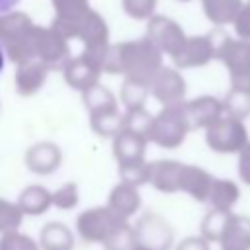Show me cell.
Masks as SVG:
<instances>
[{
    "label": "cell",
    "mask_w": 250,
    "mask_h": 250,
    "mask_svg": "<svg viewBox=\"0 0 250 250\" xmlns=\"http://www.w3.org/2000/svg\"><path fill=\"white\" fill-rule=\"evenodd\" d=\"M186 92H188V86H186L182 72L172 66H164L156 74V78L150 82V96L156 102H160L162 107L184 104Z\"/></svg>",
    "instance_id": "8fae6325"
},
{
    "label": "cell",
    "mask_w": 250,
    "mask_h": 250,
    "mask_svg": "<svg viewBox=\"0 0 250 250\" xmlns=\"http://www.w3.org/2000/svg\"><path fill=\"white\" fill-rule=\"evenodd\" d=\"M230 215H232V211H219V209L207 211L201 219V225H199L201 236L207 242H219L225 229H227V223H229Z\"/></svg>",
    "instance_id": "f546056e"
},
{
    "label": "cell",
    "mask_w": 250,
    "mask_h": 250,
    "mask_svg": "<svg viewBox=\"0 0 250 250\" xmlns=\"http://www.w3.org/2000/svg\"><path fill=\"white\" fill-rule=\"evenodd\" d=\"M47 76H49V66L43 64L41 61H31V62L18 64L16 66V72H14V88H16V94L21 96V98L35 96L43 88Z\"/></svg>",
    "instance_id": "9a60e30c"
},
{
    "label": "cell",
    "mask_w": 250,
    "mask_h": 250,
    "mask_svg": "<svg viewBox=\"0 0 250 250\" xmlns=\"http://www.w3.org/2000/svg\"><path fill=\"white\" fill-rule=\"evenodd\" d=\"M240 199V188L236 182L232 180H225V178H215L207 205H211V209H219V211H230Z\"/></svg>",
    "instance_id": "cb8c5ba5"
},
{
    "label": "cell",
    "mask_w": 250,
    "mask_h": 250,
    "mask_svg": "<svg viewBox=\"0 0 250 250\" xmlns=\"http://www.w3.org/2000/svg\"><path fill=\"white\" fill-rule=\"evenodd\" d=\"M78 236L88 244H102L105 250H131L135 244L133 225L107 205L84 209L76 221Z\"/></svg>",
    "instance_id": "7a4b0ae2"
},
{
    "label": "cell",
    "mask_w": 250,
    "mask_h": 250,
    "mask_svg": "<svg viewBox=\"0 0 250 250\" xmlns=\"http://www.w3.org/2000/svg\"><path fill=\"white\" fill-rule=\"evenodd\" d=\"M191 131L184 104L178 105H166L162 107L152 121V131H150V143L158 145L160 148H178L188 133Z\"/></svg>",
    "instance_id": "5b68a950"
},
{
    "label": "cell",
    "mask_w": 250,
    "mask_h": 250,
    "mask_svg": "<svg viewBox=\"0 0 250 250\" xmlns=\"http://www.w3.org/2000/svg\"><path fill=\"white\" fill-rule=\"evenodd\" d=\"M41 250H72L74 248V232L59 221L47 223L39 232Z\"/></svg>",
    "instance_id": "7402d4cb"
},
{
    "label": "cell",
    "mask_w": 250,
    "mask_h": 250,
    "mask_svg": "<svg viewBox=\"0 0 250 250\" xmlns=\"http://www.w3.org/2000/svg\"><path fill=\"white\" fill-rule=\"evenodd\" d=\"M162 68H164L162 53L146 37L111 43L102 62L104 72L123 74L125 78H131L148 86Z\"/></svg>",
    "instance_id": "6da1fadb"
},
{
    "label": "cell",
    "mask_w": 250,
    "mask_h": 250,
    "mask_svg": "<svg viewBox=\"0 0 250 250\" xmlns=\"http://www.w3.org/2000/svg\"><path fill=\"white\" fill-rule=\"evenodd\" d=\"M0 250H41L39 240H33L29 234L12 230L0 234Z\"/></svg>",
    "instance_id": "d590c367"
},
{
    "label": "cell",
    "mask_w": 250,
    "mask_h": 250,
    "mask_svg": "<svg viewBox=\"0 0 250 250\" xmlns=\"http://www.w3.org/2000/svg\"><path fill=\"white\" fill-rule=\"evenodd\" d=\"M133 234L135 244L145 246L148 250H170L174 244L172 225L154 211H146L135 221Z\"/></svg>",
    "instance_id": "52a82bcc"
},
{
    "label": "cell",
    "mask_w": 250,
    "mask_h": 250,
    "mask_svg": "<svg viewBox=\"0 0 250 250\" xmlns=\"http://www.w3.org/2000/svg\"><path fill=\"white\" fill-rule=\"evenodd\" d=\"M117 174L123 184L141 188L150 184V162H133V164H117Z\"/></svg>",
    "instance_id": "4dcf8cb0"
},
{
    "label": "cell",
    "mask_w": 250,
    "mask_h": 250,
    "mask_svg": "<svg viewBox=\"0 0 250 250\" xmlns=\"http://www.w3.org/2000/svg\"><path fill=\"white\" fill-rule=\"evenodd\" d=\"M102 68L100 64H96L92 59H88L86 55H78V57H72L66 66L62 68V76H64V82L72 88V90H78V92H86L88 88L100 84V76H102Z\"/></svg>",
    "instance_id": "4fadbf2b"
},
{
    "label": "cell",
    "mask_w": 250,
    "mask_h": 250,
    "mask_svg": "<svg viewBox=\"0 0 250 250\" xmlns=\"http://www.w3.org/2000/svg\"><path fill=\"white\" fill-rule=\"evenodd\" d=\"M25 166L37 176H49L62 164V152L53 141H39L25 150Z\"/></svg>",
    "instance_id": "7c38bea8"
},
{
    "label": "cell",
    "mask_w": 250,
    "mask_h": 250,
    "mask_svg": "<svg viewBox=\"0 0 250 250\" xmlns=\"http://www.w3.org/2000/svg\"><path fill=\"white\" fill-rule=\"evenodd\" d=\"M150 96V86L125 78L119 90V102L125 105V111H137V109H145L146 98Z\"/></svg>",
    "instance_id": "4316f807"
},
{
    "label": "cell",
    "mask_w": 250,
    "mask_h": 250,
    "mask_svg": "<svg viewBox=\"0 0 250 250\" xmlns=\"http://www.w3.org/2000/svg\"><path fill=\"white\" fill-rule=\"evenodd\" d=\"M219 244L221 250H250V217L232 213Z\"/></svg>",
    "instance_id": "ffe728a7"
},
{
    "label": "cell",
    "mask_w": 250,
    "mask_h": 250,
    "mask_svg": "<svg viewBox=\"0 0 250 250\" xmlns=\"http://www.w3.org/2000/svg\"><path fill=\"white\" fill-rule=\"evenodd\" d=\"M213 182H215V178L207 170H203V168H199L195 164H184L180 191L188 193L197 203H207L211 188H213Z\"/></svg>",
    "instance_id": "e0dca14e"
},
{
    "label": "cell",
    "mask_w": 250,
    "mask_h": 250,
    "mask_svg": "<svg viewBox=\"0 0 250 250\" xmlns=\"http://www.w3.org/2000/svg\"><path fill=\"white\" fill-rule=\"evenodd\" d=\"M6 51H4V47H2V43H0V72L4 70V64H6Z\"/></svg>",
    "instance_id": "60d3db41"
},
{
    "label": "cell",
    "mask_w": 250,
    "mask_h": 250,
    "mask_svg": "<svg viewBox=\"0 0 250 250\" xmlns=\"http://www.w3.org/2000/svg\"><path fill=\"white\" fill-rule=\"evenodd\" d=\"M78 201H80V189H78L76 182H66L53 191V207H57L61 211L74 209L78 205Z\"/></svg>",
    "instance_id": "e575fe53"
},
{
    "label": "cell",
    "mask_w": 250,
    "mask_h": 250,
    "mask_svg": "<svg viewBox=\"0 0 250 250\" xmlns=\"http://www.w3.org/2000/svg\"><path fill=\"white\" fill-rule=\"evenodd\" d=\"M131 250H148V248H145V246H139V244H133V246H131Z\"/></svg>",
    "instance_id": "b9f144b4"
},
{
    "label": "cell",
    "mask_w": 250,
    "mask_h": 250,
    "mask_svg": "<svg viewBox=\"0 0 250 250\" xmlns=\"http://www.w3.org/2000/svg\"><path fill=\"white\" fill-rule=\"evenodd\" d=\"M223 107L227 115L236 119L250 117V88L248 86H230L227 96L223 98Z\"/></svg>",
    "instance_id": "83f0119b"
},
{
    "label": "cell",
    "mask_w": 250,
    "mask_h": 250,
    "mask_svg": "<svg viewBox=\"0 0 250 250\" xmlns=\"http://www.w3.org/2000/svg\"><path fill=\"white\" fill-rule=\"evenodd\" d=\"M82 102L84 107L88 111V115H96V113H105V111H115L119 109L117 100L113 96V92L104 86L102 82L88 88L86 92H82Z\"/></svg>",
    "instance_id": "d4e9b609"
},
{
    "label": "cell",
    "mask_w": 250,
    "mask_h": 250,
    "mask_svg": "<svg viewBox=\"0 0 250 250\" xmlns=\"http://www.w3.org/2000/svg\"><path fill=\"white\" fill-rule=\"evenodd\" d=\"M16 203L20 205L23 215L39 217V215L47 213L49 207H53V191H49L45 186L31 184V186L21 189Z\"/></svg>",
    "instance_id": "44dd1931"
},
{
    "label": "cell",
    "mask_w": 250,
    "mask_h": 250,
    "mask_svg": "<svg viewBox=\"0 0 250 250\" xmlns=\"http://www.w3.org/2000/svg\"><path fill=\"white\" fill-rule=\"evenodd\" d=\"M53 2V10H55V18H53V25H66L76 21L78 18H82L86 12H90V0H51Z\"/></svg>",
    "instance_id": "f1b7e54d"
},
{
    "label": "cell",
    "mask_w": 250,
    "mask_h": 250,
    "mask_svg": "<svg viewBox=\"0 0 250 250\" xmlns=\"http://www.w3.org/2000/svg\"><path fill=\"white\" fill-rule=\"evenodd\" d=\"M238 176L242 184L250 186V143L238 152Z\"/></svg>",
    "instance_id": "74e56055"
},
{
    "label": "cell",
    "mask_w": 250,
    "mask_h": 250,
    "mask_svg": "<svg viewBox=\"0 0 250 250\" xmlns=\"http://www.w3.org/2000/svg\"><path fill=\"white\" fill-rule=\"evenodd\" d=\"M180 2H191V0H180Z\"/></svg>",
    "instance_id": "7bdbcfd3"
},
{
    "label": "cell",
    "mask_w": 250,
    "mask_h": 250,
    "mask_svg": "<svg viewBox=\"0 0 250 250\" xmlns=\"http://www.w3.org/2000/svg\"><path fill=\"white\" fill-rule=\"evenodd\" d=\"M18 4H20V0H0V14L14 12Z\"/></svg>",
    "instance_id": "ab89813d"
},
{
    "label": "cell",
    "mask_w": 250,
    "mask_h": 250,
    "mask_svg": "<svg viewBox=\"0 0 250 250\" xmlns=\"http://www.w3.org/2000/svg\"><path fill=\"white\" fill-rule=\"evenodd\" d=\"M232 27H234V33H236L238 39L250 41V0L244 2V6L240 8V12H238V16H236V20L232 23Z\"/></svg>",
    "instance_id": "8d00e7d4"
},
{
    "label": "cell",
    "mask_w": 250,
    "mask_h": 250,
    "mask_svg": "<svg viewBox=\"0 0 250 250\" xmlns=\"http://www.w3.org/2000/svg\"><path fill=\"white\" fill-rule=\"evenodd\" d=\"M184 109L189 121L191 131L195 129H207L209 125H213L223 113V100L215 98V96H197L189 102H184Z\"/></svg>",
    "instance_id": "5bb4252c"
},
{
    "label": "cell",
    "mask_w": 250,
    "mask_h": 250,
    "mask_svg": "<svg viewBox=\"0 0 250 250\" xmlns=\"http://www.w3.org/2000/svg\"><path fill=\"white\" fill-rule=\"evenodd\" d=\"M205 143L213 152L219 154H238L250 141L248 129L242 119L223 113L213 125L205 129Z\"/></svg>",
    "instance_id": "8992f818"
},
{
    "label": "cell",
    "mask_w": 250,
    "mask_h": 250,
    "mask_svg": "<svg viewBox=\"0 0 250 250\" xmlns=\"http://www.w3.org/2000/svg\"><path fill=\"white\" fill-rule=\"evenodd\" d=\"M244 6L242 0H201V8L205 18L215 23L217 27L234 23L240 8Z\"/></svg>",
    "instance_id": "603a6c76"
},
{
    "label": "cell",
    "mask_w": 250,
    "mask_h": 250,
    "mask_svg": "<svg viewBox=\"0 0 250 250\" xmlns=\"http://www.w3.org/2000/svg\"><path fill=\"white\" fill-rule=\"evenodd\" d=\"M217 59V31H209L203 35H191L186 39L182 51L172 59L174 68H199Z\"/></svg>",
    "instance_id": "9c48e42d"
},
{
    "label": "cell",
    "mask_w": 250,
    "mask_h": 250,
    "mask_svg": "<svg viewBox=\"0 0 250 250\" xmlns=\"http://www.w3.org/2000/svg\"><path fill=\"white\" fill-rule=\"evenodd\" d=\"M70 59L72 55H70L68 39L53 25L49 27L41 25L39 41H37V61L47 64L49 70H62Z\"/></svg>",
    "instance_id": "30bf717a"
},
{
    "label": "cell",
    "mask_w": 250,
    "mask_h": 250,
    "mask_svg": "<svg viewBox=\"0 0 250 250\" xmlns=\"http://www.w3.org/2000/svg\"><path fill=\"white\" fill-rule=\"evenodd\" d=\"M148 41H152L158 51L162 55H168L170 59H174L182 47L186 45V39L188 35L184 33L182 25L178 21H174L172 18L168 16H152L148 21H146V35H145Z\"/></svg>",
    "instance_id": "ba28073f"
},
{
    "label": "cell",
    "mask_w": 250,
    "mask_h": 250,
    "mask_svg": "<svg viewBox=\"0 0 250 250\" xmlns=\"http://www.w3.org/2000/svg\"><path fill=\"white\" fill-rule=\"evenodd\" d=\"M152 121H154V115L148 113L146 107L145 109H137V111H125V129L145 137L148 143H150Z\"/></svg>",
    "instance_id": "1f68e13d"
},
{
    "label": "cell",
    "mask_w": 250,
    "mask_h": 250,
    "mask_svg": "<svg viewBox=\"0 0 250 250\" xmlns=\"http://www.w3.org/2000/svg\"><path fill=\"white\" fill-rule=\"evenodd\" d=\"M90 129L102 139H115L125 129V113L119 109L90 115Z\"/></svg>",
    "instance_id": "484cf974"
},
{
    "label": "cell",
    "mask_w": 250,
    "mask_h": 250,
    "mask_svg": "<svg viewBox=\"0 0 250 250\" xmlns=\"http://www.w3.org/2000/svg\"><path fill=\"white\" fill-rule=\"evenodd\" d=\"M146 145H148V141L145 137L123 129L113 139V156H115L117 164L143 162L145 154H146Z\"/></svg>",
    "instance_id": "ac0fdd59"
},
{
    "label": "cell",
    "mask_w": 250,
    "mask_h": 250,
    "mask_svg": "<svg viewBox=\"0 0 250 250\" xmlns=\"http://www.w3.org/2000/svg\"><path fill=\"white\" fill-rule=\"evenodd\" d=\"M217 31V61L229 70L230 86L250 88V41L230 37L221 27Z\"/></svg>",
    "instance_id": "277c9868"
},
{
    "label": "cell",
    "mask_w": 250,
    "mask_h": 250,
    "mask_svg": "<svg viewBox=\"0 0 250 250\" xmlns=\"http://www.w3.org/2000/svg\"><path fill=\"white\" fill-rule=\"evenodd\" d=\"M23 217L25 215L21 213V209H20L18 203L0 197V234L18 230L20 225H21V221H23Z\"/></svg>",
    "instance_id": "d6a6232c"
},
{
    "label": "cell",
    "mask_w": 250,
    "mask_h": 250,
    "mask_svg": "<svg viewBox=\"0 0 250 250\" xmlns=\"http://www.w3.org/2000/svg\"><path fill=\"white\" fill-rule=\"evenodd\" d=\"M141 203H143V199H141L139 188L119 182V184H115V186L111 188V191L107 193V203H105V205H107L111 211H115L119 217H123V219L129 221V219L141 209Z\"/></svg>",
    "instance_id": "d6986e66"
},
{
    "label": "cell",
    "mask_w": 250,
    "mask_h": 250,
    "mask_svg": "<svg viewBox=\"0 0 250 250\" xmlns=\"http://www.w3.org/2000/svg\"><path fill=\"white\" fill-rule=\"evenodd\" d=\"M41 25H37L25 12L14 10L0 14V43L8 61L16 66L37 61V41Z\"/></svg>",
    "instance_id": "3957f363"
},
{
    "label": "cell",
    "mask_w": 250,
    "mask_h": 250,
    "mask_svg": "<svg viewBox=\"0 0 250 250\" xmlns=\"http://www.w3.org/2000/svg\"><path fill=\"white\" fill-rule=\"evenodd\" d=\"M184 162L180 160H154L150 162V186L162 193H176L180 191Z\"/></svg>",
    "instance_id": "2e32d148"
},
{
    "label": "cell",
    "mask_w": 250,
    "mask_h": 250,
    "mask_svg": "<svg viewBox=\"0 0 250 250\" xmlns=\"http://www.w3.org/2000/svg\"><path fill=\"white\" fill-rule=\"evenodd\" d=\"M158 0H121V10L131 20L148 21L152 16H156Z\"/></svg>",
    "instance_id": "836d02e7"
},
{
    "label": "cell",
    "mask_w": 250,
    "mask_h": 250,
    "mask_svg": "<svg viewBox=\"0 0 250 250\" xmlns=\"http://www.w3.org/2000/svg\"><path fill=\"white\" fill-rule=\"evenodd\" d=\"M176 250H211V242H207L201 234L199 236H188L178 242Z\"/></svg>",
    "instance_id": "f35d334b"
}]
</instances>
